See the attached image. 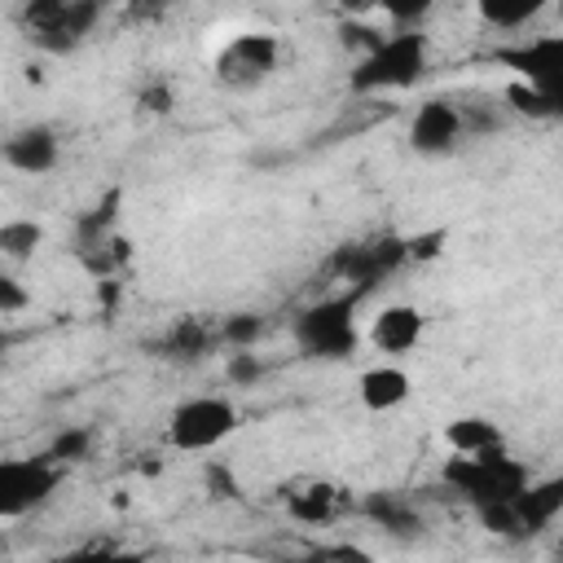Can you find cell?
Returning a JSON list of instances; mask_svg holds the SVG:
<instances>
[{"mask_svg":"<svg viewBox=\"0 0 563 563\" xmlns=\"http://www.w3.org/2000/svg\"><path fill=\"white\" fill-rule=\"evenodd\" d=\"M57 158H62V141H57V132H53L48 123H22V128H13L9 141H4V163H9L13 172L44 176V172L57 167Z\"/></svg>","mask_w":563,"mask_h":563,"instance_id":"4fadbf2b","label":"cell"},{"mask_svg":"<svg viewBox=\"0 0 563 563\" xmlns=\"http://www.w3.org/2000/svg\"><path fill=\"white\" fill-rule=\"evenodd\" d=\"M264 334V321L255 312H238L220 321V343L224 347H255V339Z\"/></svg>","mask_w":563,"mask_h":563,"instance_id":"7402d4cb","label":"cell"},{"mask_svg":"<svg viewBox=\"0 0 563 563\" xmlns=\"http://www.w3.org/2000/svg\"><path fill=\"white\" fill-rule=\"evenodd\" d=\"M44 242V229L35 220H4L0 224V255L9 264H26Z\"/></svg>","mask_w":563,"mask_h":563,"instance_id":"ffe728a7","label":"cell"},{"mask_svg":"<svg viewBox=\"0 0 563 563\" xmlns=\"http://www.w3.org/2000/svg\"><path fill=\"white\" fill-rule=\"evenodd\" d=\"M422 70H427V35L418 26H396L369 53L356 57L347 84H352L356 97L405 92V88H413L422 79Z\"/></svg>","mask_w":563,"mask_h":563,"instance_id":"6da1fadb","label":"cell"},{"mask_svg":"<svg viewBox=\"0 0 563 563\" xmlns=\"http://www.w3.org/2000/svg\"><path fill=\"white\" fill-rule=\"evenodd\" d=\"M374 528H383V532H396V537H413L418 532V506L405 497V493H387V488H378V493H365V501L356 506Z\"/></svg>","mask_w":563,"mask_h":563,"instance_id":"2e32d148","label":"cell"},{"mask_svg":"<svg viewBox=\"0 0 563 563\" xmlns=\"http://www.w3.org/2000/svg\"><path fill=\"white\" fill-rule=\"evenodd\" d=\"M497 62L523 79L550 110V119H563V35H537L497 48Z\"/></svg>","mask_w":563,"mask_h":563,"instance_id":"5b68a950","label":"cell"},{"mask_svg":"<svg viewBox=\"0 0 563 563\" xmlns=\"http://www.w3.org/2000/svg\"><path fill=\"white\" fill-rule=\"evenodd\" d=\"M339 9L356 18V13H365V9H378V0H339Z\"/></svg>","mask_w":563,"mask_h":563,"instance_id":"83f0119b","label":"cell"},{"mask_svg":"<svg viewBox=\"0 0 563 563\" xmlns=\"http://www.w3.org/2000/svg\"><path fill=\"white\" fill-rule=\"evenodd\" d=\"M282 506H286V515H290L295 523L321 528V523H334L352 501H347V493H343L339 484L317 479V475H303V479H290V484L282 488Z\"/></svg>","mask_w":563,"mask_h":563,"instance_id":"8fae6325","label":"cell"},{"mask_svg":"<svg viewBox=\"0 0 563 563\" xmlns=\"http://www.w3.org/2000/svg\"><path fill=\"white\" fill-rule=\"evenodd\" d=\"M409 391H413V378H409L400 365H391V361L369 365V369L356 378V396H361V405L374 409V413L400 409V405L409 400Z\"/></svg>","mask_w":563,"mask_h":563,"instance_id":"9a60e30c","label":"cell"},{"mask_svg":"<svg viewBox=\"0 0 563 563\" xmlns=\"http://www.w3.org/2000/svg\"><path fill=\"white\" fill-rule=\"evenodd\" d=\"M264 374V365H260V356L251 352V347H233V361H229V383H255Z\"/></svg>","mask_w":563,"mask_h":563,"instance_id":"cb8c5ba5","label":"cell"},{"mask_svg":"<svg viewBox=\"0 0 563 563\" xmlns=\"http://www.w3.org/2000/svg\"><path fill=\"white\" fill-rule=\"evenodd\" d=\"M238 427H242L238 405H233L229 396H220V391H202V396L180 400V405L167 413V444L180 449V453H211V449H220Z\"/></svg>","mask_w":563,"mask_h":563,"instance_id":"277c9868","label":"cell"},{"mask_svg":"<svg viewBox=\"0 0 563 563\" xmlns=\"http://www.w3.org/2000/svg\"><path fill=\"white\" fill-rule=\"evenodd\" d=\"M352 303H356V295H330V299H317V303L299 308V317L290 325L295 347L303 356H317V361H347L361 347Z\"/></svg>","mask_w":563,"mask_h":563,"instance_id":"3957f363","label":"cell"},{"mask_svg":"<svg viewBox=\"0 0 563 563\" xmlns=\"http://www.w3.org/2000/svg\"><path fill=\"white\" fill-rule=\"evenodd\" d=\"M440 4H444V0H378V9L387 13L391 26H418V22H427Z\"/></svg>","mask_w":563,"mask_h":563,"instance_id":"603a6c76","label":"cell"},{"mask_svg":"<svg viewBox=\"0 0 563 563\" xmlns=\"http://www.w3.org/2000/svg\"><path fill=\"white\" fill-rule=\"evenodd\" d=\"M515 515H519V523H523V537L545 532V528L563 515V475L528 479L523 493L515 497Z\"/></svg>","mask_w":563,"mask_h":563,"instance_id":"5bb4252c","label":"cell"},{"mask_svg":"<svg viewBox=\"0 0 563 563\" xmlns=\"http://www.w3.org/2000/svg\"><path fill=\"white\" fill-rule=\"evenodd\" d=\"M44 453H48V457H57L62 466L84 462V457L92 453V431H88V427H66V431H57V435H53V444H48Z\"/></svg>","mask_w":563,"mask_h":563,"instance_id":"44dd1931","label":"cell"},{"mask_svg":"<svg viewBox=\"0 0 563 563\" xmlns=\"http://www.w3.org/2000/svg\"><path fill=\"white\" fill-rule=\"evenodd\" d=\"M422 334H427V317H422V308H413V303H387V308H378L374 321H369V330H365L369 347L383 352V356H405V352H413V347L422 343Z\"/></svg>","mask_w":563,"mask_h":563,"instance_id":"7c38bea8","label":"cell"},{"mask_svg":"<svg viewBox=\"0 0 563 563\" xmlns=\"http://www.w3.org/2000/svg\"><path fill=\"white\" fill-rule=\"evenodd\" d=\"M466 136V106L449 101V97H431L413 110L409 119V145L427 158H440V154H453L457 141Z\"/></svg>","mask_w":563,"mask_h":563,"instance_id":"9c48e42d","label":"cell"},{"mask_svg":"<svg viewBox=\"0 0 563 563\" xmlns=\"http://www.w3.org/2000/svg\"><path fill=\"white\" fill-rule=\"evenodd\" d=\"M136 106H145V110L163 114V110L172 106V88H167V84H150V88H141V92H136Z\"/></svg>","mask_w":563,"mask_h":563,"instance_id":"4316f807","label":"cell"},{"mask_svg":"<svg viewBox=\"0 0 563 563\" xmlns=\"http://www.w3.org/2000/svg\"><path fill=\"white\" fill-rule=\"evenodd\" d=\"M554 0H475V13L484 26L493 31H523L528 22H537ZM563 4V0H559Z\"/></svg>","mask_w":563,"mask_h":563,"instance_id":"ac0fdd59","label":"cell"},{"mask_svg":"<svg viewBox=\"0 0 563 563\" xmlns=\"http://www.w3.org/2000/svg\"><path fill=\"white\" fill-rule=\"evenodd\" d=\"M22 303H26V290L18 286V277H13V273H4V277H0V312H4V317H13Z\"/></svg>","mask_w":563,"mask_h":563,"instance_id":"484cf974","label":"cell"},{"mask_svg":"<svg viewBox=\"0 0 563 563\" xmlns=\"http://www.w3.org/2000/svg\"><path fill=\"white\" fill-rule=\"evenodd\" d=\"M97 18H101V4L97 0H26L22 4L26 35L40 48H48V53L79 48L92 35Z\"/></svg>","mask_w":563,"mask_h":563,"instance_id":"8992f818","label":"cell"},{"mask_svg":"<svg viewBox=\"0 0 563 563\" xmlns=\"http://www.w3.org/2000/svg\"><path fill=\"white\" fill-rule=\"evenodd\" d=\"M405 260H409V242L387 233V238H369V242H347V246H339L334 273H339L343 282L374 286V282H383L387 273H396Z\"/></svg>","mask_w":563,"mask_h":563,"instance_id":"30bf717a","label":"cell"},{"mask_svg":"<svg viewBox=\"0 0 563 563\" xmlns=\"http://www.w3.org/2000/svg\"><path fill=\"white\" fill-rule=\"evenodd\" d=\"M167 9H172V0H128V22L150 26V22H158Z\"/></svg>","mask_w":563,"mask_h":563,"instance_id":"d4e9b609","label":"cell"},{"mask_svg":"<svg viewBox=\"0 0 563 563\" xmlns=\"http://www.w3.org/2000/svg\"><path fill=\"white\" fill-rule=\"evenodd\" d=\"M440 479L471 506H488V501H515L532 475L519 457H510L506 449H493V453H453Z\"/></svg>","mask_w":563,"mask_h":563,"instance_id":"7a4b0ae2","label":"cell"},{"mask_svg":"<svg viewBox=\"0 0 563 563\" xmlns=\"http://www.w3.org/2000/svg\"><path fill=\"white\" fill-rule=\"evenodd\" d=\"M216 343H220V325H211V321H202V317L176 321V325L167 330V339H163L167 356H202V352H211Z\"/></svg>","mask_w":563,"mask_h":563,"instance_id":"d6986e66","label":"cell"},{"mask_svg":"<svg viewBox=\"0 0 563 563\" xmlns=\"http://www.w3.org/2000/svg\"><path fill=\"white\" fill-rule=\"evenodd\" d=\"M277 62H282V40L277 35H268V31H242V35H233V40L220 44L211 70H216V79L224 88L251 92V88H260V84L273 79Z\"/></svg>","mask_w":563,"mask_h":563,"instance_id":"52a82bcc","label":"cell"},{"mask_svg":"<svg viewBox=\"0 0 563 563\" xmlns=\"http://www.w3.org/2000/svg\"><path fill=\"white\" fill-rule=\"evenodd\" d=\"M62 475H66V466L48 453L0 462V519H22L35 506H44L57 493Z\"/></svg>","mask_w":563,"mask_h":563,"instance_id":"ba28073f","label":"cell"},{"mask_svg":"<svg viewBox=\"0 0 563 563\" xmlns=\"http://www.w3.org/2000/svg\"><path fill=\"white\" fill-rule=\"evenodd\" d=\"M444 444L453 453H493V449H506L501 427L493 418H479V413H462V418L444 422Z\"/></svg>","mask_w":563,"mask_h":563,"instance_id":"e0dca14e","label":"cell"}]
</instances>
